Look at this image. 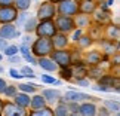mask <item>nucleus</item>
I'll list each match as a JSON object with an SVG mask.
<instances>
[{
	"label": "nucleus",
	"instance_id": "1",
	"mask_svg": "<svg viewBox=\"0 0 120 116\" xmlns=\"http://www.w3.org/2000/svg\"><path fill=\"white\" fill-rule=\"evenodd\" d=\"M30 49H31V54L37 58L39 57H49L50 52L53 51V45L49 37H36L33 40V43L30 45Z\"/></svg>",
	"mask_w": 120,
	"mask_h": 116
},
{
	"label": "nucleus",
	"instance_id": "2",
	"mask_svg": "<svg viewBox=\"0 0 120 116\" xmlns=\"http://www.w3.org/2000/svg\"><path fill=\"white\" fill-rule=\"evenodd\" d=\"M55 16H56V4H53L50 0H45L39 4L37 12H36V18L39 21L53 20Z\"/></svg>",
	"mask_w": 120,
	"mask_h": 116
},
{
	"label": "nucleus",
	"instance_id": "3",
	"mask_svg": "<svg viewBox=\"0 0 120 116\" xmlns=\"http://www.w3.org/2000/svg\"><path fill=\"white\" fill-rule=\"evenodd\" d=\"M53 22H55V27H56V31L64 33V34H70L76 28L73 16H68V15H59V13H56V16L53 18Z\"/></svg>",
	"mask_w": 120,
	"mask_h": 116
},
{
	"label": "nucleus",
	"instance_id": "4",
	"mask_svg": "<svg viewBox=\"0 0 120 116\" xmlns=\"http://www.w3.org/2000/svg\"><path fill=\"white\" fill-rule=\"evenodd\" d=\"M50 58L55 61V64L58 66V68L62 67H70L71 66V55H70V48L65 49H53L49 55Z\"/></svg>",
	"mask_w": 120,
	"mask_h": 116
},
{
	"label": "nucleus",
	"instance_id": "5",
	"mask_svg": "<svg viewBox=\"0 0 120 116\" xmlns=\"http://www.w3.org/2000/svg\"><path fill=\"white\" fill-rule=\"evenodd\" d=\"M59 101H64V103H83V101H98V98L94 95L85 94V92H79V91H67L65 94L61 97Z\"/></svg>",
	"mask_w": 120,
	"mask_h": 116
},
{
	"label": "nucleus",
	"instance_id": "6",
	"mask_svg": "<svg viewBox=\"0 0 120 116\" xmlns=\"http://www.w3.org/2000/svg\"><path fill=\"white\" fill-rule=\"evenodd\" d=\"M82 60L85 63V66L89 67V66H101V63L108 60V57H105L99 49H86Z\"/></svg>",
	"mask_w": 120,
	"mask_h": 116
},
{
	"label": "nucleus",
	"instance_id": "7",
	"mask_svg": "<svg viewBox=\"0 0 120 116\" xmlns=\"http://www.w3.org/2000/svg\"><path fill=\"white\" fill-rule=\"evenodd\" d=\"M36 37H52L53 34H56V27H55L53 20H48V21H39L37 27L34 30Z\"/></svg>",
	"mask_w": 120,
	"mask_h": 116
},
{
	"label": "nucleus",
	"instance_id": "8",
	"mask_svg": "<svg viewBox=\"0 0 120 116\" xmlns=\"http://www.w3.org/2000/svg\"><path fill=\"white\" fill-rule=\"evenodd\" d=\"M92 21L96 22V24H101V25H105L108 22L113 21V13H111V9L110 8H104L98 4V8L95 9V12L92 13Z\"/></svg>",
	"mask_w": 120,
	"mask_h": 116
},
{
	"label": "nucleus",
	"instance_id": "9",
	"mask_svg": "<svg viewBox=\"0 0 120 116\" xmlns=\"http://www.w3.org/2000/svg\"><path fill=\"white\" fill-rule=\"evenodd\" d=\"M77 12H79V3L76 0H61L56 4V13L59 15L74 16Z\"/></svg>",
	"mask_w": 120,
	"mask_h": 116
},
{
	"label": "nucleus",
	"instance_id": "10",
	"mask_svg": "<svg viewBox=\"0 0 120 116\" xmlns=\"http://www.w3.org/2000/svg\"><path fill=\"white\" fill-rule=\"evenodd\" d=\"M96 43L99 45V51L102 52L105 57H111L113 54L119 52V40L107 39V37H101L99 40H96Z\"/></svg>",
	"mask_w": 120,
	"mask_h": 116
},
{
	"label": "nucleus",
	"instance_id": "11",
	"mask_svg": "<svg viewBox=\"0 0 120 116\" xmlns=\"http://www.w3.org/2000/svg\"><path fill=\"white\" fill-rule=\"evenodd\" d=\"M28 112L27 109L18 106L13 101H3V107H2V116H27Z\"/></svg>",
	"mask_w": 120,
	"mask_h": 116
},
{
	"label": "nucleus",
	"instance_id": "12",
	"mask_svg": "<svg viewBox=\"0 0 120 116\" xmlns=\"http://www.w3.org/2000/svg\"><path fill=\"white\" fill-rule=\"evenodd\" d=\"M0 37L4 40H12L21 37V31L16 28L13 22H8V24H0Z\"/></svg>",
	"mask_w": 120,
	"mask_h": 116
},
{
	"label": "nucleus",
	"instance_id": "13",
	"mask_svg": "<svg viewBox=\"0 0 120 116\" xmlns=\"http://www.w3.org/2000/svg\"><path fill=\"white\" fill-rule=\"evenodd\" d=\"M18 15V11L13 4L11 6H0V24H8V22H15Z\"/></svg>",
	"mask_w": 120,
	"mask_h": 116
},
{
	"label": "nucleus",
	"instance_id": "14",
	"mask_svg": "<svg viewBox=\"0 0 120 116\" xmlns=\"http://www.w3.org/2000/svg\"><path fill=\"white\" fill-rule=\"evenodd\" d=\"M52 45H53V49H65V48H70L71 42L68 39V34H64V33H59L56 31V34H53L52 37Z\"/></svg>",
	"mask_w": 120,
	"mask_h": 116
},
{
	"label": "nucleus",
	"instance_id": "15",
	"mask_svg": "<svg viewBox=\"0 0 120 116\" xmlns=\"http://www.w3.org/2000/svg\"><path fill=\"white\" fill-rule=\"evenodd\" d=\"M104 37L107 39H113V40H119L120 39V27L116 22H108L104 25Z\"/></svg>",
	"mask_w": 120,
	"mask_h": 116
},
{
	"label": "nucleus",
	"instance_id": "16",
	"mask_svg": "<svg viewBox=\"0 0 120 116\" xmlns=\"http://www.w3.org/2000/svg\"><path fill=\"white\" fill-rule=\"evenodd\" d=\"M37 66L40 68H43L46 73H55L58 70V66L55 64V61L50 57H39L37 58Z\"/></svg>",
	"mask_w": 120,
	"mask_h": 116
},
{
	"label": "nucleus",
	"instance_id": "17",
	"mask_svg": "<svg viewBox=\"0 0 120 116\" xmlns=\"http://www.w3.org/2000/svg\"><path fill=\"white\" fill-rule=\"evenodd\" d=\"M87 31L86 33L92 37V40L96 42V40H99L101 37H104V25H101V24H96V22L92 21V24L86 28Z\"/></svg>",
	"mask_w": 120,
	"mask_h": 116
},
{
	"label": "nucleus",
	"instance_id": "18",
	"mask_svg": "<svg viewBox=\"0 0 120 116\" xmlns=\"http://www.w3.org/2000/svg\"><path fill=\"white\" fill-rule=\"evenodd\" d=\"M73 20H74V24H76L77 28H83V30H86L92 24V16L86 15V13H80V12H77L73 16Z\"/></svg>",
	"mask_w": 120,
	"mask_h": 116
},
{
	"label": "nucleus",
	"instance_id": "19",
	"mask_svg": "<svg viewBox=\"0 0 120 116\" xmlns=\"http://www.w3.org/2000/svg\"><path fill=\"white\" fill-rule=\"evenodd\" d=\"M96 109L94 101H83L79 107V116H96Z\"/></svg>",
	"mask_w": 120,
	"mask_h": 116
},
{
	"label": "nucleus",
	"instance_id": "20",
	"mask_svg": "<svg viewBox=\"0 0 120 116\" xmlns=\"http://www.w3.org/2000/svg\"><path fill=\"white\" fill-rule=\"evenodd\" d=\"M41 95L45 97V100H46L48 104H56L62 97L59 89H43L41 91Z\"/></svg>",
	"mask_w": 120,
	"mask_h": 116
},
{
	"label": "nucleus",
	"instance_id": "21",
	"mask_svg": "<svg viewBox=\"0 0 120 116\" xmlns=\"http://www.w3.org/2000/svg\"><path fill=\"white\" fill-rule=\"evenodd\" d=\"M98 8L96 0H80L79 2V12L86 13V15H92L95 12V9Z\"/></svg>",
	"mask_w": 120,
	"mask_h": 116
},
{
	"label": "nucleus",
	"instance_id": "22",
	"mask_svg": "<svg viewBox=\"0 0 120 116\" xmlns=\"http://www.w3.org/2000/svg\"><path fill=\"white\" fill-rule=\"evenodd\" d=\"M94 43H95V42L92 40V37H90L89 34H87V33H83L80 37L74 42V46H76V48H79L80 51H86V49H89Z\"/></svg>",
	"mask_w": 120,
	"mask_h": 116
},
{
	"label": "nucleus",
	"instance_id": "23",
	"mask_svg": "<svg viewBox=\"0 0 120 116\" xmlns=\"http://www.w3.org/2000/svg\"><path fill=\"white\" fill-rule=\"evenodd\" d=\"M30 100H31L30 94H25V92H21V91H18L15 94V97H13V103H16L18 106H21L24 109H28Z\"/></svg>",
	"mask_w": 120,
	"mask_h": 116
},
{
	"label": "nucleus",
	"instance_id": "24",
	"mask_svg": "<svg viewBox=\"0 0 120 116\" xmlns=\"http://www.w3.org/2000/svg\"><path fill=\"white\" fill-rule=\"evenodd\" d=\"M104 75V70L101 66H89L87 67V72H86V77L89 80H98V79Z\"/></svg>",
	"mask_w": 120,
	"mask_h": 116
},
{
	"label": "nucleus",
	"instance_id": "25",
	"mask_svg": "<svg viewBox=\"0 0 120 116\" xmlns=\"http://www.w3.org/2000/svg\"><path fill=\"white\" fill-rule=\"evenodd\" d=\"M45 106H48V103H46L45 97L41 94H34L33 97H31L30 100V106L28 107L33 110V109H40V107H45Z\"/></svg>",
	"mask_w": 120,
	"mask_h": 116
},
{
	"label": "nucleus",
	"instance_id": "26",
	"mask_svg": "<svg viewBox=\"0 0 120 116\" xmlns=\"http://www.w3.org/2000/svg\"><path fill=\"white\" fill-rule=\"evenodd\" d=\"M37 22H39V20L36 16H28V18H27V21L24 22V25H22L24 33L34 34V30H36V27H37Z\"/></svg>",
	"mask_w": 120,
	"mask_h": 116
},
{
	"label": "nucleus",
	"instance_id": "27",
	"mask_svg": "<svg viewBox=\"0 0 120 116\" xmlns=\"http://www.w3.org/2000/svg\"><path fill=\"white\" fill-rule=\"evenodd\" d=\"M27 116H53V109L50 106H45L40 109H33L31 112H28Z\"/></svg>",
	"mask_w": 120,
	"mask_h": 116
},
{
	"label": "nucleus",
	"instance_id": "28",
	"mask_svg": "<svg viewBox=\"0 0 120 116\" xmlns=\"http://www.w3.org/2000/svg\"><path fill=\"white\" fill-rule=\"evenodd\" d=\"M53 116H70V110H68V104L64 101H58L53 109Z\"/></svg>",
	"mask_w": 120,
	"mask_h": 116
},
{
	"label": "nucleus",
	"instance_id": "29",
	"mask_svg": "<svg viewBox=\"0 0 120 116\" xmlns=\"http://www.w3.org/2000/svg\"><path fill=\"white\" fill-rule=\"evenodd\" d=\"M102 106H104V107L107 109L111 115L120 112V103H119V100H104V101H102Z\"/></svg>",
	"mask_w": 120,
	"mask_h": 116
},
{
	"label": "nucleus",
	"instance_id": "30",
	"mask_svg": "<svg viewBox=\"0 0 120 116\" xmlns=\"http://www.w3.org/2000/svg\"><path fill=\"white\" fill-rule=\"evenodd\" d=\"M16 88H18V91L25 92V94H36V91H37V86H36L34 83H30V82L19 83Z\"/></svg>",
	"mask_w": 120,
	"mask_h": 116
},
{
	"label": "nucleus",
	"instance_id": "31",
	"mask_svg": "<svg viewBox=\"0 0 120 116\" xmlns=\"http://www.w3.org/2000/svg\"><path fill=\"white\" fill-rule=\"evenodd\" d=\"M31 3H33V0H13V6L18 12L19 11H28L31 8Z\"/></svg>",
	"mask_w": 120,
	"mask_h": 116
},
{
	"label": "nucleus",
	"instance_id": "32",
	"mask_svg": "<svg viewBox=\"0 0 120 116\" xmlns=\"http://www.w3.org/2000/svg\"><path fill=\"white\" fill-rule=\"evenodd\" d=\"M28 11H19L18 12V15H16V20L13 24L16 25V28H22V25H24V22L27 21V18H28Z\"/></svg>",
	"mask_w": 120,
	"mask_h": 116
},
{
	"label": "nucleus",
	"instance_id": "33",
	"mask_svg": "<svg viewBox=\"0 0 120 116\" xmlns=\"http://www.w3.org/2000/svg\"><path fill=\"white\" fill-rule=\"evenodd\" d=\"M56 72L59 73V76H61L62 80H73V68H71V66H70V67L58 68Z\"/></svg>",
	"mask_w": 120,
	"mask_h": 116
},
{
	"label": "nucleus",
	"instance_id": "34",
	"mask_svg": "<svg viewBox=\"0 0 120 116\" xmlns=\"http://www.w3.org/2000/svg\"><path fill=\"white\" fill-rule=\"evenodd\" d=\"M40 80H41V83H46V85H61V80L55 79L53 76H50L49 73H43V75L40 76Z\"/></svg>",
	"mask_w": 120,
	"mask_h": 116
},
{
	"label": "nucleus",
	"instance_id": "35",
	"mask_svg": "<svg viewBox=\"0 0 120 116\" xmlns=\"http://www.w3.org/2000/svg\"><path fill=\"white\" fill-rule=\"evenodd\" d=\"M3 55L4 57H12V55H16L18 54V45H6V48H4L3 51Z\"/></svg>",
	"mask_w": 120,
	"mask_h": 116
},
{
	"label": "nucleus",
	"instance_id": "36",
	"mask_svg": "<svg viewBox=\"0 0 120 116\" xmlns=\"http://www.w3.org/2000/svg\"><path fill=\"white\" fill-rule=\"evenodd\" d=\"M89 88H92L94 91H99V92H113V91H114V88H113V86H108V85H102V83H98V82H96L95 85L89 86Z\"/></svg>",
	"mask_w": 120,
	"mask_h": 116
},
{
	"label": "nucleus",
	"instance_id": "37",
	"mask_svg": "<svg viewBox=\"0 0 120 116\" xmlns=\"http://www.w3.org/2000/svg\"><path fill=\"white\" fill-rule=\"evenodd\" d=\"M16 92H18L16 85H8L6 88H4V91H3V95L6 97V98H13Z\"/></svg>",
	"mask_w": 120,
	"mask_h": 116
},
{
	"label": "nucleus",
	"instance_id": "38",
	"mask_svg": "<svg viewBox=\"0 0 120 116\" xmlns=\"http://www.w3.org/2000/svg\"><path fill=\"white\" fill-rule=\"evenodd\" d=\"M19 72H21V75L24 76V77H30V79H34L36 77V73H34V70L30 66H22L19 68Z\"/></svg>",
	"mask_w": 120,
	"mask_h": 116
},
{
	"label": "nucleus",
	"instance_id": "39",
	"mask_svg": "<svg viewBox=\"0 0 120 116\" xmlns=\"http://www.w3.org/2000/svg\"><path fill=\"white\" fill-rule=\"evenodd\" d=\"M83 33H85V30H83V28H77V27H76V28L73 30L70 34H68V39H70V42H71V43H74V42H76L77 39H79V37H80V36H82Z\"/></svg>",
	"mask_w": 120,
	"mask_h": 116
},
{
	"label": "nucleus",
	"instance_id": "40",
	"mask_svg": "<svg viewBox=\"0 0 120 116\" xmlns=\"http://www.w3.org/2000/svg\"><path fill=\"white\" fill-rule=\"evenodd\" d=\"M22 60H24L25 63H28L31 64V66H37V57H34L33 54H25V55H22Z\"/></svg>",
	"mask_w": 120,
	"mask_h": 116
},
{
	"label": "nucleus",
	"instance_id": "41",
	"mask_svg": "<svg viewBox=\"0 0 120 116\" xmlns=\"http://www.w3.org/2000/svg\"><path fill=\"white\" fill-rule=\"evenodd\" d=\"M67 104H68V110H70V115H79L80 103H67Z\"/></svg>",
	"mask_w": 120,
	"mask_h": 116
},
{
	"label": "nucleus",
	"instance_id": "42",
	"mask_svg": "<svg viewBox=\"0 0 120 116\" xmlns=\"http://www.w3.org/2000/svg\"><path fill=\"white\" fill-rule=\"evenodd\" d=\"M33 40H34L33 36L28 34V33H25L24 36H22V39H21V45H27V46H30L31 43H33Z\"/></svg>",
	"mask_w": 120,
	"mask_h": 116
},
{
	"label": "nucleus",
	"instance_id": "43",
	"mask_svg": "<svg viewBox=\"0 0 120 116\" xmlns=\"http://www.w3.org/2000/svg\"><path fill=\"white\" fill-rule=\"evenodd\" d=\"M30 52H31L30 46H27V45H18V54H21V57H22V55H25V54H30Z\"/></svg>",
	"mask_w": 120,
	"mask_h": 116
},
{
	"label": "nucleus",
	"instance_id": "44",
	"mask_svg": "<svg viewBox=\"0 0 120 116\" xmlns=\"http://www.w3.org/2000/svg\"><path fill=\"white\" fill-rule=\"evenodd\" d=\"M9 76L13 77V79H18V80L24 77V76L21 75V72H19V70H16V68H11V70H9Z\"/></svg>",
	"mask_w": 120,
	"mask_h": 116
},
{
	"label": "nucleus",
	"instance_id": "45",
	"mask_svg": "<svg viewBox=\"0 0 120 116\" xmlns=\"http://www.w3.org/2000/svg\"><path fill=\"white\" fill-rule=\"evenodd\" d=\"M8 61L11 63V64H19L22 61V57L16 54V55H12V57H8Z\"/></svg>",
	"mask_w": 120,
	"mask_h": 116
},
{
	"label": "nucleus",
	"instance_id": "46",
	"mask_svg": "<svg viewBox=\"0 0 120 116\" xmlns=\"http://www.w3.org/2000/svg\"><path fill=\"white\" fill-rule=\"evenodd\" d=\"M96 116H113V115L110 113L108 110L104 107V106H101L99 109H96Z\"/></svg>",
	"mask_w": 120,
	"mask_h": 116
},
{
	"label": "nucleus",
	"instance_id": "47",
	"mask_svg": "<svg viewBox=\"0 0 120 116\" xmlns=\"http://www.w3.org/2000/svg\"><path fill=\"white\" fill-rule=\"evenodd\" d=\"M74 82H76V83H77V85H79V86H87V88L90 86V80H89V79H87V77L79 79V80H74Z\"/></svg>",
	"mask_w": 120,
	"mask_h": 116
},
{
	"label": "nucleus",
	"instance_id": "48",
	"mask_svg": "<svg viewBox=\"0 0 120 116\" xmlns=\"http://www.w3.org/2000/svg\"><path fill=\"white\" fill-rule=\"evenodd\" d=\"M6 86H8V82L4 80L3 77H0V95H3V91H4Z\"/></svg>",
	"mask_w": 120,
	"mask_h": 116
},
{
	"label": "nucleus",
	"instance_id": "49",
	"mask_svg": "<svg viewBox=\"0 0 120 116\" xmlns=\"http://www.w3.org/2000/svg\"><path fill=\"white\" fill-rule=\"evenodd\" d=\"M13 4V0H0V6H11Z\"/></svg>",
	"mask_w": 120,
	"mask_h": 116
},
{
	"label": "nucleus",
	"instance_id": "50",
	"mask_svg": "<svg viewBox=\"0 0 120 116\" xmlns=\"http://www.w3.org/2000/svg\"><path fill=\"white\" fill-rule=\"evenodd\" d=\"M6 45H8V40H4L0 37V51H3L4 48H6Z\"/></svg>",
	"mask_w": 120,
	"mask_h": 116
},
{
	"label": "nucleus",
	"instance_id": "51",
	"mask_svg": "<svg viewBox=\"0 0 120 116\" xmlns=\"http://www.w3.org/2000/svg\"><path fill=\"white\" fill-rule=\"evenodd\" d=\"M2 107H3V100L0 98V116H2Z\"/></svg>",
	"mask_w": 120,
	"mask_h": 116
},
{
	"label": "nucleus",
	"instance_id": "52",
	"mask_svg": "<svg viewBox=\"0 0 120 116\" xmlns=\"http://www.w3.org/2000/svg\"><path fill=\"white\" fill-rule=\"evenodd\" d=\"M50 2H52V3H53V4H58V3H59V2H61V0H50Z\"/></svg>",
	"mask_w": 120,
	"mask_h": 116
},
{
	"label": "nucleus",
	"instance_id": "53",
	"mask_svg": "<svg viewBox=\"0 0 120 116\" xmlns=\"http://www.w3.org/2000/svg\"><path fill=\"white\" fill-rule=\"evenodd\" d=\"M3 58H4V55H3V54H0V63L3 61Z\"/></svg>",
	"mask_w": 120,
	"mask_h": 116
},
{
	"label": "nucleus",
	"instance_id": "54",
	"mask_svg": "<svg viewBox=\"0 0 120 116\" xmlns=\"http://www.w3.org/2000/svg\"><path fill=\"white\" fill-rule=\"evenodd\" d=\"M114 116H120V113H119V112H117V113H114Z\"/></svg>",
	"mask_w": 120,
	"mask_h": 116
},
{
	"label": "nucleus",
	"instance_id": "55",
	"mask_svg": "<svg viewBox=\"0 0 120 116\" xmlns=\"http://www.w3.org/2000/svg\"><path fill=\"white\" fill-rule=\"evenodd\" d=\"M3 72V67H0V73H2Z\"/></svg>",
	"mask_w": 120,
	"mask_h": 116
},
{
	"label": "nucleus",
	"instance_id": "56",
	"mask_svg": "<svg viewBox=\"0 0 120 116\" xmlns=\"http://www.w3.org/2000/svg\"><path fill=\"white\" fill-rule=\"evenodd\" d=\"M76 2H77V3H79V2H80V0H76Z\"/></svg>",
	"mask_w": 120,
	"mask_h": 116
}]
</instances>
